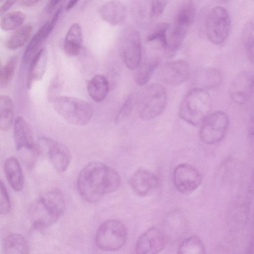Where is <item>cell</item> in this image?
Wrapping results in <instances>:
<instances>
[{"label":"cell","mask_w":254,"mask_h":254,"mask_svg":"<svg viewBox=\"0 0 254 254\" xmlns=\"http://www.w3.org/2000/svg\"><path fill=\"white\" fill-rule=\"evenodd\" d=\"M121 185L118 172L99 161L87 164L80 172L77 188L81 197L87 202L98 201L104 195L114 192Z\"/></svg>","instance_id":"obj_1"},{"label":"cell","mask_w":254,"mask_h":254,"mask_svg":"<svg viewBox=\"0 0 254 254\" xmlns=\"http://www.w3.org/2000/svg\"><path fill=\"white\" fill-rule=\"evenodd\" d=\"M64 208V199L60 190L46 191L30 206L29 214L33 227L40 230L52 225L60 218Z\"/></svg>","instance_id":"obj_2"},{"label":"cell","mask_w":254,"mask_h":254,"mask_svg":"<svg viewBox=\"0 0 254 254\" xmlns=\"http://www.w3.org/2000/svg\"><path fill=\"white\" fill-rule=\"evenodd\" d=\"M211 105V97L205 89L193 88L187 93L182 102L180 117L190 125L197 126L209 115Z\"/></svg>","instance_id":"obj_3"},{"label":"cell","mask_w":254,"mask_h":254,"mask_svg":"<svg viewBox=\"0 0 254 254\" xmlns=\"http://www.w3.org/2000/svg\"><path fill=\"white\" fill-rule=\"evenodd\" d=\"M52 103L56 112L73 125L85 126L93 116V109L91 105L79 98L59 95Z\"/></svg>","instance_id":"obj_4"},{"label":"cell","mask_w":254,"mask_h":254,"mask_svg":"<svg viewBox=\"0 0 254 254\" xmlns=\"http://www.w3.org/2000/svg\"><path fill=\"white\" fill-rule=\"evenodd\" d=\"M167 101V92L160 84L152 83L138 94L139 116L145 121L159 116L164 110Z\"/></svg>","instance_id":"obj_5"},{"label":"cell","mask_w":254,"mask_h":254,"mask_svg":"<svg viewBox=\"0 0 254 254\" xmlns=\"http://www.w3.org/2000/svg\"><path fill=\"white\" fill-rule=\"evenodd\" d=\"M127 238V231L121 221L111 219L102 223L97 230V246L105 251H114L124 246Z\"/></svg>","instance_id":"obj_6"},{"label":"cell","mask_w":254,"mask_h":254,"mask_svg":"<svg viewBox=\"0 0 254 254\" xmlns=\"http://www.w3.org/2000/svg\"><path fill=\"white\" fill-rule=\"evenodd\" d=\"M195 14V7L191 1H187L179 8L165 50L169 56L174 55L182 45Z\"/></svg>","instance_id":"obj_7"},{"label":"cell","mask_w":254,"mask_h":254,"mask_svg":"<svg viewBox=\"0 0 254 254\" xmlns=\"http://www.w3.org/2000/svg\"><path fill=\"white\" fill-rule=\"evenodd\" d=\"M231 19L228 11L221 6L213 7L208 12L205 22L208 39L216 45L224 43L229 36Z\"/></svg>","instance_id":"obj_8"},{"label":"cell","mask_w":254,"mask_h":254,"mask_svg":"<svg viewBox=\"0 0 254 254\" xmlns=\"http://www.w3.org/2000/svg\"><path fill=\"white\" fill-rule=\"evenodd\" d=\"M37 153L46 155L55 170L63 173L68 168L71 159L68 148L62 143L47 137H40L36 146Z\"/></svg>","instance_id":"obj_9"},{"label":"cell","mask_w":254,"mask_h":254,"mask_svg":"<svg viewBox=\"0 0 254 254\" xmlns=\"http://www.w3.org/2000/svg\"><path fill=\"white\" fill-rule=\"evenodd\" d=\"M229 122L227 115L223 112L209 114L201 123L199 131L201 140L207 144L219 142L226 134Z\"/></svg>","instance_id":"obj_10"},{"label":"cell","mask_w":254,"mask_h":254,"mask_svg":"<svg viewBox=\"0 0 254 254\" xmlns=\"http://www.w3.org/2000/svg\"><path fill=\"white\" fill-rule=\"evenodd\" d=\"M120 51L122 60L127 68L139 67L141 60V43L139 32L134 29L127 30L122 37Z\"/></svg>","instance_id":"obj_11"},{"label":"cell","mask_w":254,"mask_h":254,"mask_svg":"<svg viewBox=\"0 0 254 254\" xmlns=\"http://www.w3.org/2000/svg\"><path fill=\"white\" fill-rule=\"evenodd\" d=\"M174 185L178 191L189 194L194 191L202 181L201 174L192 166L181 164L174 169L173 174Z\"/></svg>","instance_id":"obj_12"},{"label":"cell","mask_w":254,"mask_h":254,"mask_svg":"<svg viewBox=\"0 0 254 254\" xmlns=\"http://www.w3.org/2000/svg\"><path fill=\"white\" fill-rule=\"evenodd\" d=\"M254 75L251 71L243 70L239 72L232 81L229 95L235 103L243 104L251 97L254 92Z\"/></svg>","instance_id":"obj_13"},{"label":"cell","mask_w":254,"mask_h":254,"mask_svg":"<svg viewBox=\"0 0 254 254\" xmlns=\"http://www.w3.org/2000/svg\"><path fill=\"white\" fill-rule=\"evenodd\" d=\"M166 238L159 228L153 227L144 232L138 239L135 251L140 254H156L165 246Z\"/></svg>","instance_id":"obj_14"},{"label":"cell","mask_w":254,"mask_h":254,"mask_svg":"<svg viewBox=\"0 0 254 254\" xmlns=\"http://www.w3.org/2000/svg\"><path fill=\"white\" fill-rule=\"evenodd\" d=\"M190 74V67L184 61L179 60L168 63L160 68L161 80L169 85L176 86L186 80Z\"/></svg>","instance_id":"obj_15"},{"label":"cell","mask_w":254,"mask_h":254,"mask_svg":"<svg viewBox=\"0 0 254 254\" xmlns=\"http://www.w3.org/2000/svg\"><path fill=\"white\" fill-rule=\"evenodd\" d=\"M129 182L133 191L137 195L144 196L158 187L159 179L153 173L140 169L131 176Z\"/></svg>","instance_id":"obj_16"},{"label":"cell","mask_w":254,"mask_h":254,"mask_svg":"<svg viewBox=\"0 0 254 254\" xmlns=\"http://www.w3.org/2000/svg\"><path fill=\"white\" fill-rule=\"evenodd\" d=\"M98 12L103 20L112 26L123 23L127 14L124 4L118 0H112L103 4Z\"/></svg>","instance_id":"obj_17"},{"label":"cell","mask_w":254,"mask_h":254,"mask_svg":"<svg viewBox=\"0 0 254 254\" xmlns=\"http://www.w3.org/2000/svg\"><path fill=\"white\" fill-rule=\"evenodd\" d=\"M13 135L15 147L18 151L31 150L34 148L31 128L22 117H17L14 121Z\"/></svg>","instance_id":"obj_18"},{"label":"cell","mask_w":254,"mask_h":254,"mask_svg":"<svg viewBox=\"0 0 254 254\" xmlns=\"http://www.w3.org/2000/svg\"><path fill=\"white\" fill-rule=\"evenodd\" d=\"M48 61L47 50L45 48L40 49L29 62L27 72L26 86L30 89L33 83L40 80L46 71Z\"/></svg>","instance_id":"obj_19"},{"label":"cell","mask_w":254,"mask_h":254,"mask_svg":"<svg viewBox=\"0 0 254 254\" xmlns=\"http://www.w3.org/2000/svg\"><path fill=\"white\" fill-rule=\"evenodd\" d=\"M82 28L78 23H73L69 28L64 40V49L65 53L70 57L78 55L83 46Z\"/></svg>","instance_id":"obj_20"},{"label":"cell","mask_w":254,"mask_h":254,"mask_svg":"<svg viewBox=\"0 0 254 254\" xmlns=\"http://www.w3.org/2000/svg\"><path fill=\"white\" fill-rule=\"evenodd\" d=\"M4 172L10 186L17 191L22 190L24 177L18 160L14 157L7 158L3 164Z\"/></svg>","instance_id":"obj_21"},{"label":"cell","mask_w":254,"mask_h":254,"mask_svg":"<svg viewBox=\"0 0 254 254\" xmlns=\"http://www.w3.org/2000/svg\"><path fill=\"white\" fill-rule=\"evenodd\" d=\"M194 79L197 87L204 89H213L220 85L222 76L221 72L217 69L204 67L197 70Z\"/></svg>","instance_id":"obj_22"},{"label":"cell","mask_w":254,"mask_h":254,"mask_svg":"<svg viewBox=\"0 0 254 254\" xmlns=\"http://www.w3.org/2000/svg\"><path fill=\"white\" fill-rule=\"evenodd\" d=\"M109 90V84L107 78L102 74H97L92 77L87 85L89 95L96 102L103 101Z\"/></svg>","instance_id":"obj_23"},{"label":"cell","mask_w":254,"mask_h":254,"mask_svg":"<svg viewBox=\"0 0 254 254\" xmlns=\"http://www.w3.org/2000/svg\"><path fill=\"white\" fill-rule=\"evenodd\" d=\"M4 254H28L29 247L26 239L22 235L11 233L7 235L2 242Z\"/></svg>","instance_id":"obj_24"},{"label":"cell","mask_w":254,"mask_h":254,"mask_svg":"<svg viewBox=\"0 0 254 254\" xmlns=\"http://www.w3.org/2000/svg\"><path fill=\"white\" fill-rule=\"evenodd\" d=\"M47 21L45 23L34 35L26 47L22 57V61L25 64L30 61L40 50L43 42L50 35L47 31Z\"/></svg>","instance_id":"obj_25"},{"label":"cell","mask_w":254,"mask_h":254,"mask_svg":"<svg viewBox=\"0 0 254 254\" xmlns=\"http://www.w3.org/2000/svg\"><path fill=\"white\" fill-rule=\"evenodd\" d=\"M14 108L12 99L8 96H0V130L6 131L14 120Z\"/></svg>","instance_id":"obj_26"},{"label":"cell","mask_w":254,"mask_h":254,"mask_svg":"<svg viewBox=\"0 0 254 254\" xmlns=\"http://www.w3.org/2000/svg\"><path fill=\"white\" fill-rule=\"evenodd\" d=\"M32 31L30 25L20 27L6 41L5 45L9 50H16L23 46L29 40Z\"/></svg>","instance_id":"obj_27"},{"label":"cell","mask_w":254,"mask_h":254,"mask_svg":"<svg viewBox=\"0 0 254 254\" xmlns=\"http://www.w3.org/2000/svg\"><path fill=\"white\" fill-rule=\"evenodd\" d=\"M160 63V59L155 57L143 64L136 72L135 76L136 83L139 86L147 84Z\"/></svg>","instance_id":"obj_28"},{"label":"cell","mask_w":254,"mask_h":254,"mask_svg":"<svg viewBox=\"0 0 254 254\" xmlns=\"http://www.w3.org/2000/svg\"><path fill=\"white\" fill-rule=\"evenodd\" d=\"M178 254H203L205 253L204 246L197 236H191L185 239L180 244Z\"/></svg>","instance_id":"obj_29"},{"label":"cell","mask_w":254,"mask_h":254,"mask_svg":"<svg viewBox=\"0 0 254 254\" xmlns=\"http://www.w3.org/2000/svg\"><path fill=\"white\" fill-rule=\"evenodd\" d=\"M26 18L25 13L15 11L3 15L0 19V28L4 31H11L21 27Z\"/></svg>","instance_id":"obj_30"},{"label":"cell","mask_w":254,"mask_h":254,"mask_svg":"<svg viewBox=\"0 0 254 254\" xmlns=\"http://www.w3.org/2000/svg\"><path fill=\"white\" fill-rule=\"evenodd\" d=\"M138 94H131L127 97L115 117L116 124L122 123L130 115L134 106L138 103Z\"/></svg>","instance_id":"obj_31"},{"label":"cell","mask_w":254,"mask_h":254,"mask_svg":"<svg viewBox=\"0 0 254 254\" xmlns=\"http://www.w3.org/2000/svg\"><path fill=\"white\" fill-rule=\"evenodd\" d=\"M170 28V25L168 23H161L157 25L154 30L147 37V41L158 42L161 47L166 49L168 45V39L167 32Z\"/></svg>","instance_id":"obj_32"},{"label":"cell","mask_w":254,"mask_h":254,"mask_svg":"<svg viewBox=\"0 0 254 254\" xmlns=\"http://www.w3.org/2000/svg\"><path fill=\"white\" fill-rule=\"evenodd\" d=\"M17 59L16 56L11 57L2 67L0 74V86L6 87L11 81L16 67Z\"/></svg>","instance_id":"obj_33"},{"label":"cell","mask_w":254,"mask_h":254,"mask_svg":"<svg viewBox=\"0 0 254 254\" xmlns=\"http://www.w3.org/2000/svg\"><path fill=\"white\" fill-rule=\"evenodd\" d=\"M245 45L250 61L254 62V25L250 22L245 31Z\"/></svg>","instance_id":"obj_34"},{"label":"cell","mask_w":254,"mask_h":254,"mask_svg":"<svg viewBox=\"0 0 254 254\" xmlns=\"http://www.w3.org/2000/svg\"><path fill=\"white\" fill-rule=\"evenodd\" d=\"M11 208L10 200L7 189L0 180V215L9 213Z\"/></svg>","instance_id":"obj_35"},{"label":"cell","mask_w":254,"mask_h":254,"mask_svg":"<svg viewBox=\"0 0 254 254\" xmlns=\"http://www.w3.org/2000/svg\"><path fill=\"white\" fill-rule=\"evenodd\" d=\"M169 0H151L150 15L153 18H157L163 13Z\"/></svg>","instance_id":"obj_36"},{"label":"cell","mask_w":254,"mask_h":254,"mask_svg":"<svg viewBox=\"0 0 254 254\" xmlns=\"http://www.w3.org/2000/svg\"><path fill=\"white\" fill-rule=\"evenodd\" d=\"M60 85V80L57 77L54 78L51 83L48 91V98L51 102L59 96Z\"/></svg>","instance_id":"obj_37"},{"label":"cell","mask_w":254,"mask_h":254,"mask_svg":"<svg viewBox=\"0 0 254 254\" xmlns=\"http://www.w3.org/2000/svg\"><path fill=\"white\" fill-rule=\"evenodd\" d=\"M17 1L18 0H6L0 7V16L9 10Z\"/></svg>","instance_id":"obj_38"},{"label":"cell","mask_w":254,"mask_h":254,"mask_svg":"<svg viewBox=\"0 0 254 254\" xmlns=\"http://www.w3.org/2000/svg\"><path fill=\"white\" fill-rule=\"evenodd\" d=\"M60 1L61 0H50L46 8L47 13H51Z\"/></svg>","instance_id":"obj_39"},{"label":"cell","mask_w":254,"mask_h":254,"mask_svg":"<svg viewBox=\"0 0 254 254\" xmlns=\"http://www.w3.org/2000/svg\"><path fill=\"white\" fill-rule=\"evenodd\" d=\"M41 0H18L21 5L25 7H31L38 3Z\"/></svg>","instance_id":"obj_40"},{"label":"cell","mask_w":254,"mask_h":254,"mask_svg":"<svg viewBox=\"0 0 254 254\" xmlns=\"http://www.w3.org/2000/svg\"><path fill=\"white\" fill-rule=\"evenodd\" d=\"M78 1L79 0H69L65 7L66 10L68 11L72 9Z\"/></svg>","instance_id":"obj_41"},{"label":"cell","mask_w":254,"mask_h":254,"mask_svg":"<svg viewBox=\"0 0 254 254\" xmlns=\"http://www.w3.org/2000/svg\"><path fill=\"white\" fill-rule=\"evenodd\" d=\"M216 0L219 2H226L228 1H229V0Z\"/></svg>","instance_id":"obj_42"},{"label":"cell","mask_w":254,"mask_h":254,"mask_svg":"<svg viewBox=\"0 0 254 254\" xmlns=\"http://www.w3.org/2000/svg\"><path fill=\"white\" fill-rule=\"evenodd\" d=\"M2 67V66L1 65V63H0V73H1Z\"/></svg>","instance_id":"obj_43"},{"label":"cell","mask_w":254,"mask_h":254,"mask_svg":"<svg viewBox=\"0 0 254 254\" xmlns=\"http://www.w3.org/2000/svg\"><path fill=\"white\" fill-rule=\"evenodd\" d=\"M2 1V0H0V1Z\"/></svg>","instance_id":"obj_44"}]
</instances>
